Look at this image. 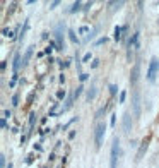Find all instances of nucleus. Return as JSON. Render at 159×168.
Instances as JSON below:
<instances>
[{
  "label": "nucleus",
  "mask_w": 159,
  "mask_h": 168,
  "mask_svg": "<svg viewBox=\"0 0 159 168\" xmlns=\"http://www.w3.org/2000/svg\"><path fill=\"white\" fill-rule=\"evenodd\" d=\"M82 89H84V88H82V86H79V88L75 89V93H74V98H79V96L82 94Z\"/></svg>",
  "instance_id": "f3484780"
},
{
  "label": "nucleus",
  "mask_w": 159,
  "mask_h": 168,
  "mask_svg": "<svg viewBox=\"0 0 159 168\" xmlns=\"http://www.w3.org/2000/svg\"><path fill=\"white\" fill-rule=\"evenodd\" d=\"M31 55H33V46L26 50V53H24V57H22V65H26V64L29 62V58H31Z\"/></svg>",
  "instance_id": "1a4fd4ad"
},
{
  "label": "nucleus",
  "mask_w": 159,
  "mask_h": 168,
  "mask_svg": "<svg viewBox=\"0 0 159 168\" xmlns=\"http://www.w3.org/2000/svg\"><path fill=\"white\" fill-rule=\"evenodd\" d=\"M79 33H81V35H86V33H89V28H87V26H82V28H79Z\"/></svg>",
  "instance_id": "6ab92c4d"
},
{
  "label": "nucleus",
  "mask_w": 159,
  "mask_h": 168,
  "mask_svg": "<svg viewBox=\"0 0 159 168\" xmlns=\"http://www.w3.org/2000/svg\"><path fill=\"white\" fill-rule=\"evenodd\" d=\"M105 131H106L105 122H99V124H98V127H96V132H94V142H96V148H99V146H101V142H103V136H105Z\"/></svg>",
  "instance_id": "f03ea898"
},
{
  "label": "nucleus",
  "mask_w": 159,
  "mask_h": 168,
  "mask_svg": "<svg viewBox=\"0 0 159 168\" xmlns=\"http://www.w3.org/2000/svg\"><path fill=\"white\" fill-rule=\"evenodd\" d=\"M58 3H60V2H52V7H50V9H55V7H56Z\"/></svg>",
  "instance_id": "c756f323"
},
{
  "label": "nucleus",
  "mask_w": 159,
  "mask_h": 168,
  "mask_svg": "<svg viewBox=\"0 0 159 168\" xmlns=\"http://www.w3.org/2000/svg\"><path fill=\"white\" fill-rule=\"evenodd\" d=\"M12 105H14V106L19 105V94H14V96H12Z\"/></svg>",
  "instance_id": "a211bd4d"
},
{
  "label": "nucleus",
  "mask_w": 159,
  "mask_h": 168,
  "mask_svg": "<svg viewBox=\"0 0 159 168\" xmlns=\"http://www.w3.org/2000/svg\"><path fill=\"white\" fill-rule=\"evenodd\" d=\"M118 153H120V139L115 137V139H113V148H111V161H109V168H116Z\"/></svg>",
  "instance_id": "f257e3e1"
},
{
  "label": "nucleus",
  "mask_w": 159,
  "mask_h": 168,
  "mask_svg": "<svg viewBox=\"0 0 159 168\" xmlns=\"http://www.w3.org/2000/svg\"><path fill=\"white\" fill-rule=\"evenodd\" d=\"M147 146H149V137H147V139H144V141H142L140 148H139V151H137V158H135V160H137V161H140V160H142V156H144V154H145V151H147Z\"/></svg>",
  "instance_id": "423d86ee"
},
{
  "label": "nucleus",
  "mask_w": 159,
  "mask_h": 168,
  "mask_svg": "<svg viewBox=\"0 0 159 168\" xmlns=\"http://www.w3.org/2000/svg\"><path fill=\"white\" fill-rule=\"evenodd\" d=\"M19 67H21V58H19V55L14 57V74H17Z\"/></svg>",
  "instance_id": "9d476101"
},
{
  "label": "nucleus",
  "mask_w": 159,
  "mask_h": 168,
  "mask_svg": "<svg viewBox=\"0 0 159 168\" xmlns=\"http://www.w3.org/2000/svg\"><path fill=\"white\" fill-rule=\"evenodd\" d=\"M122 31H123V28H118V26L115 28V39H116V41L122 39Z\"/></svg>",
  "instance_id": "9b49d317"
},
{
  "label": "nucleus",
  "mask_w": 159,
  "mask_h": 168,
  "mask_svg": "<svg viewBox=\"0 0 159 168\" xmlns=\"http://www.w3.org/2000/svg\"><path fill=\"white\" fill-rule=\"evenodd\" d=\"M128 46H130V48H132V46H134V48H139V33H135L134 36L130 38V41H128Z\"/></svg>",
  "instance_id": "6e6552de"
},
{
  "label": "nucleus",
  "mask_w": 159,
  "mask_h": 168,
  "mask_svg": "<svg viewBox=\"0 0 159 168\" xmlns=\"http://www.w3.org/2000/svg\"><path fill=\"white\" fill-rule=\"evenodd\" d=\"M0 158H2V160H0V163H2V168L5 167V156H3V154H2V156H0Z\"/></svg>",
  "instance_id": "b1692460"
},
{
  "label": "nucleus",
  "mask_w": 159,
  "mask_h": 168,
  "mask_svg": "<svg viewBox=\"0 0 159 168\" xmlns=\"http://www.w3.org/2000/svg\"><path fill=\"white\" fill-rule=\"evenodd\" d=\"M69 38H70L72 43H75V45L79 43V39H77V36H75V33H74V31H69Z\"/></svg>",
  "instance_id": "f8f14e48"
},
{
  "label": "nucleus",
  "mask_w": 159,
  "mask_h": 168,
  "mask_svg": "<svg viewBox=\"0 0 159 168\" xmlns=\"http://www.w3.org/2000/svg\"><path fill=\"white\" fill-rule=\"evenodd\" d=\"M158 22H159V21H158Z\"/></svg>",
  "instance_id": "473e14b6"
},
{
  "label": "nucleus",
  "mask_w": 159,
  "mask_h": 168,
  "mask_svg": "<svg viewBox=\"0 0 159 168\" xmlns=\"http://www.w3.org/2000/svg\"><path fill=\"white\" fill-rule=\"evenodd\" d=\"M125 98H127V93H125V91H122V94H120V103H123Z\"/></svg>",
  "instance_id": "5701e85b"
},
{
  "label": "nucleus",
  "mask_w": 159,
  "mask_h": 168,
  "mask_svg": "<svg viewBox=\"0 0 159 168\" xmlns=\"http://www.w3.org/2000/svg\"><path fill=\"white\" fill-rule=\"evenodd\" d=\"M56 108H58V103H53V108L50 110V115H55V112H56Z\"/></svg>",
  "instance_id": "4be33fe9"
},
{
  "label": "nucleus",
  "mask_w": 159,
  "mask_h": 168,
  "mask_svg": "<svg viewBox=\"0 0 159 168\" xmlns=\"http://www.w3.org/2000/svg\"><path fill=\"white\" fill-rule=\"evenodd\" d=\"M9 117H10V112H9V110H5V112H3V118H9Z\"/></svg>",
  "instance_id": "393cba45"
},
{
  "label": "nucleus",
  "mask_w": 159,
  "mask_h": 168,
  "mask_svg": "<svg viewBox=\"0 0 159 168\" xmlns=\"http://www.w3.org/2000/svg\"><path fill=\"white\" fill-rule=\"evenodd\" d=\"M98 65H99V60H94V62H92V69H96Z\"/></svg>",
  "instance_id": "a878e982"
},
{
  "label": "nucleus",
  "mask_w": 159,
  "mask_h": 168,
  "mask_svg": "<svg viewBox=\"0 0 159 168\" xmlns=\"http://www.w3.org/2000/svg\"><path fill=\"white\" fill-rule=\"evenodd\" d=\"M28 28H29V21H26V22H24V28H22V31H21V39L24 38L26 31H28Z\"/></svg>",
  "instance_id": "ddd939ff"
},
{
  "label": "nucleus",
  "mask_w": 159,
  "mask_h": 168,
  "mask_svg": "<svg viewBox=\"0 0 159 168\" xmlns=\"http://www.w3.org/2000/svg\"><path fill=\"white\" fill-rule=\"evenodd\" d=\"M87 60H91V53H86V55H84V62H87Z\"/></svg>",
  "instance_id": "bb28decb"
},
{
  "label": "nucleus",
  "mask_w": 159,
  "mask_h": 168,
  "mask_svg": "<svg viewBox=\"0 0 159 168\" xmlns=\"http://www.w3.org/2000/svg\"><path fill=\"white\" fill-rule=\"evenodd\" d=\"M123 131L125 132L132 131V117H130V113H125L123 115Z\"/></svg>",
  "instance_id": "0eeeda50"
},
{
  "label": "nucleus",
  "mask_w": 159,
  "mask_h": 168,
  "mask_svg": "<svg viewBox=\"0 0 159 168\" xmlns=\"http://www.w3.org/2000/svg\"><path fill=\"white\" fill-rule=\"evenodd\" d=\"M101 43H106V38H101V39H98V45H101Z\"/></svg>",
  "instance_id": "c85d7f7f"
},
{
  "label": "nucleus",
  "mask_w": 159,
  "mask_h": 168,
  "mask_svg": "<svg viewBox=\"0 0 159 168\" xmlns=\"http://www.w3.org/2000/svg\"><path fill=\"white\" fill-rule=\"evenodd\" d=\"M75 10H81V2H75V3H74V5H72L70 12H75Z\"/></svg>",
  "instance_id": "dca6fc26"
},
{
  "label": "nucleus",
  "mask_w": 159,
  "mask_h": 168,
  "mask_svg": "<svg viewBox=\"0 0 159 168\" xmlns=\"http://www.w3.org/2000/svg\"><path fill=\"white\" fill-rule=\"evenodd\" d=\"M158 69H159V62L156 60V58H152V60H151V65H149V71H147V79H149L151 82H154Z\"/></svg>",
  "instance_id": "7ed1b4c3"
},
{
  "label": "nucleus",
  "mask_w": 159,
  "mask_h": 168,
  "mask_svg": "<svg viewBox=\"0 0 159 168\" xmlns=\"http://www.w3.org/2000/svg\"><path fill=\"white\" fill-rule=\"evenodd\" d=\"M87 79V74H81V81H86Z\"/></svg>",
  "instance_id": "7c9ffc66"
},
{
  "label": "nucleus",
  "mask_w": 159,
  "mask_h": 168,
  "mask_svg": "<svg viewBox=\"0 0 159 168\" xmlns=\"http://www.w3.org/2000/svg\"><path fill=\"white\" fill-rule=\"evenodd\" d=\"M2 33H3V36H7V38H14L12 31H10V29H7V28H3V31H2Z\"/></svg>",
  "instance_id": "2eb2a0df"
},
{
  "label": "nucleus",
  "mask_w": 159,
  "mask_h": 168,
  "mask_svg": "<svg viewBox=\"0 0 159 168\" xmlns=\"http://www.w3.org/2000/svg\"><path fill=\"white\" fill-rule=\"evenodd\" d=\"M94 96H96V88H91V91L87 93V100L91 101V100H92Z\"/></svg>",
  "instance_id": "4468645a"
},
{
  "label": "nucleus",
  "mask_w": 159,
  "mask_h": 168,
  "mask_svg": "<svg viewBox=\"0 0 159 168\" xmlns=\"http://www.w3.org/2000/svg\"><path fill=\"white\" fill-rule=\"evenodd\" d=\"M56 98H58V100H63V98H65V91H58V93H56Z\"/></svg>",
  "instance_id": "412c9836"
},
{
  "label": "nucleus",
  "mask_w": 159,
  "mask_h": 168,
  "mask_svg": "<svg viewBox=\"0 0 159 168\" xmlns=\"http://www.w3.org/2000/svg\"><path fill=\"white\" fill-rule=\"evenodd\" d=\"M115 122H116V115H113V117H111V125H115Z\"/></svg>",
  "instance_id": "cd10ccee"
},
{
  "label": "nucleus",
  "mask_w": 159,
  "mask_h": 168,
  "mask_svg": "<svg viewBox=\"0 0 159 168\" xmlns=\"http://www.w3.org/2000/svg\"><path fill=\"white\" fill-rule=\"evenodd\" d=\"M74 137H75V132L72 131V132H70V134H69V139H74Z\"/></svg>",
  "instance_id": "2f4dec72"
},
{
  "label": "nucleus",
  "mask_w": 159,
  "mask_h": 168,
  "mask_svg": "<svg viewBox=\"0 0 159 168\" xmlns=\"http://www.w3.org/2000/svg\"><path fill=\"white\" fill-rule=\"evenodd\" d=\"M139 77H140V64L135 62V65H134V69H132V74H130V82H132V86H135V84L139 82Z\"/></svg>",
  "instance_id": "20e7f679"
},
{
  "label": "nucleus",
  "mask_w": 159,
  "mask_h": 168,
  "mask_svg": "<svg viewBox=\"0 0 159 168\" xmlns=\"http://www.w3.org/2000/svg\"><path fill=\"white\" fill-rule=\"evenodd\" d=\"M116 91H118V88H116L115 84H111V86H109V93H111V94H116Z\"/></svg>",
  "instance_id": "aec40b11"
},
{
  "label": "nucleus",
  "mask_w": 159,
  "mask_h": 168,
  "mask_svg": "<svg viewBox=\"0 0 159 168\" xmlns=\"http://www.w3.org/2000/svg\"><path fill=\"white\" fill-rule=\"evenodd\" d=\"M134 115H135V117H140V96H139V91H137V89L134 91Z\"/></svg>",
  "instance_id": "39448f33"
}]
</instances>
